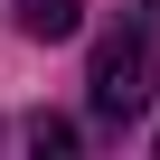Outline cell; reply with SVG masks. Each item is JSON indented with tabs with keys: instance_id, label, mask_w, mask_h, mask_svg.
Returning <instances> with one entry per match:
<instances>
[{
	"instance_id": "cell-1",
	"label": "cell",
	"mask_w": 160,
	"mask_h": 160,
	"mask_svg": "<svg viewBox=\"0 0 160 160\" xmlns=\"http://www.w3.org/2000/svg\"><path fill=\"white\" fill-rule=\"evenodd\" d=\"M151 85H160V66H151V10H132L104 47H94V75H85V104H94V122L104 132H122L141 104H151Z\"/></svg>"
},
{
	"instance_id": "cell-2",
	"label": "cell",
	"mask_w": 160,
	"mask_h": 160,
	"mask_svg": "<svg viewBox=\"0 0 160 160\" xmlns=\"http://www.w3.org/2000/svg\"><path fill=\"white\" fill-rule=\"evenodd\" d=\"M19 28H28L38 47H57V38L85 28V0H19Z\"/></svg>"
},
{
	"instance_id": "cell-3",
	"label": "cell",
	"mask_w": 160,
	"mask_h": 160,
	"mask_svg": "<svg viewBox=\"0 0 160 160\" xmlns=\"http://www.w3.org/2000/svg\"><path fill=\"white\" fill-rule=\"evenodd\" d=\"M38 151H75V122H57V113H38V132H28Z\"/></svg>"
}]
</instances>
